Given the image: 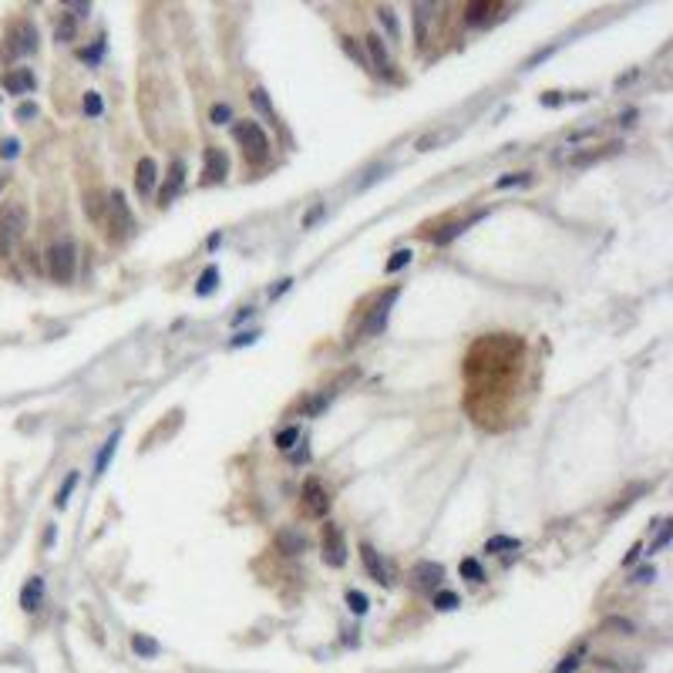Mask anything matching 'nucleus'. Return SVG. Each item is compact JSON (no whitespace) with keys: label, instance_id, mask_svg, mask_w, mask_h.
<instances>
[{"label":"nucleus","instance_id":"obj_1","mask_svg":"<svg viewBox=\"0 0 673 673\" xmlns=\"http://www.w3.org/2000/svg\"><path fill=\"white\" fill-rule=\"evenodd\" d=\"M24 229H27V209H24V202L0 206V256H10L14 253V246L21 242Z\"/></svg>","mask_w":673,"mask_h":673},{"label":"nucleus","instance_id":"obj_2","mask_svg":"<svg viewBox=\"0 0 673 673\" xmlns=\"http://www.w3.org/2000/svg\"><path fill=\"white\" fill-rule=\"evenodd\" d=\"M233 135H236V142L242 145V155L253 165H263L269 158V138H266V131L256 122H239L236 128H233Z\"/></svg>","mask_w":673,"mask_h":673},{"label":"nucleus","instance_id":"obj_3","mask_svg":"<svg viewBox=\"0 0 673 673\" xmlns=\"http://www.w3.org/2000/svg\"><path fill=\"white\" fill-rule=\"evenodd\" d=\"M74 269H78V249L71 239H61L47 249V273L58 283H71L74 280Z\"/></svg>","mask_w":673,"mask_h":673},{"label":"nucleus","instance_id":"obj_4","mask_svg":"<svg viewBox=\"0 0 673 673\" xmlns=\"http://www.w3.org/2000/svg\"><path fill=\"white\" fill-rule=\"evenodd\" d=\"M131 229H135V219H131V209L128 202H125V192H111L108 202H105V233H111L115 239L128 236Z\"/></svg>","mask_w":673,"mask_h":673},{"label":"nucleus","instance_id":"obj_5","mask_svg":"<svg viewBox=\"0 0 673 673\" xmlns=\"http://www.w3.org/2000/svg\"><path fill=\"white\" fill-rule=\"evenodd\" d=\"M320 549H324V563L326 565L340 569V565L347 563V542H344V532H340V525L326 522L324 532H320Z\"/></svg>","mask_w":673,"mask_h":673},{"label":"nucleus","instance_id":"obj_6","mask_svg":"<svg viewBox=\"0 0 673 673\" xmlns=\"http://www.w3.org/2000/svg\"><path fill=\"white\" fill-rule=\"evenodd\" d=\"M300 505H304V515H310V519H324L326 515L330 495H326L320 478H306L304 481V499H300Z\"/></svg>","mask_w":673,"mask_h":673},{"label":"nucleus","instance_id":"obj_7","mask_svg":"<svg viewBox=\"0 0 673 673\" xmlns=\"http://www.w3.org/2000/svg\"><path fill=\"white\" fill-rule=\"evenodd\" d=\"M7 47H10V54H34L38 51V27L31 21H17L10 27V34H7Z\"/></svg>","mask_w":673,"mask_h":673},{"label":"nucleus","instance_id":"obj_8","mask_svg":"<svg viewBox=\"0 0 673 673\" xmlns=\"http://www.w3.org/2000/svg\"><path fill=\"white\" fill-rule=\"evenodd\" d=\"M229 172V158L226 152H219V149H209L206 152V169H202V182L206 185H213V182H222Z\"/></svg>","mask_w":673,"mask_h":673},{"label":"nucleus","instance_id":"obj_9","mask_svg":"<svg viewBox=\"0 0 673 673\" xmlns=\"http://www.w3.org/2000/svg\"><path fill=\"white\" fill-rule=\"evenodd\" d=\"M360 559H364V565H367V572L377 579V583H384V586H391V572H388V563L374 552V545H360Z\"/></svg>","mask_w":673,"mask_h":673},{"label":"nucleus","instance_id":"obj_10","mask_svg":"<svg viewBox=\"0 0 673 673\" xmlns=\"http://www.w3.org/2000/svg\"><path fill=\"white\" fill-rule=\"evenodd\" d=\"M34 74L27 71V67H17V71H7L3 74V88L10 91V94H27V91H34Z\"/></svg>","mask_w":673,"mask_h":673},{"label":"nucleus","instance_id":"obj_11","mask_svg":"<svg viewBox=\"0 0 673 673\" xmlns=\"http://www.w3.org/2000/svg\"><path fill=\"white\" fill-rule=\"evenodd\" d=\"M394 300H397V290H388V293H384V300H381V306H377V310L370 313V320L364 324V330H360L364 337L377 333V330H384V320H388V306H391Z\"/></svg>","mask_w":673,"mask_h":673},{"label":"nucleus","instance_id":"obj_12","mask_svg":"<svg viewBox=\"0 0 673 673\" xmlns=\"http://www.w3.org/2000/svg\"><path fill=\"white\" fill-rule=\"evenodd\" d=\"M155 178H158V165H155V158L145 155V158L138 162V169H135V185H138V192H152Z\"/></svg>","mask_w":673,"mask_h":673},{"label":"nucleus","instance_id":"obj_13","mask_svg":"<svg viewBox=\"0 0 673 673\" xmlns=\"http://www.w3.org/2000/svg\"><path fill=\"white\" fill-rule=\"evenodd\" d=\"M411 576H414V583H417L421 589H431V586H438V583H441L444 569H441L438 563H417Z\"/></svg>","mask_w":673,"mask_h":673},{"label":"nucleus","instance_id":"obj_14","mask_svg":"<svg viewBox=\"0 0 673 673\" xmlns=\"http://www.w3.org/2000/svg\"><path fill=\"white\" fill-rule=\"evenodd\" d=\"M41 599H44V579L41 576H31L27 586L21 589V606L27 613H34V609H41Z\"/></svg>","mask_w":673,"mask_h":673},{"label":"nucleus","instance_id":"obj_15","mask_svg":"<svg viewBox=\"0 0 673 673\" xmlns=\"http://www.w3.org/2000/svg\"><path fill=\"white\" fill-rule=\"evenodd\" d=\"M367 54H370V61L377 65V71L381 74H391V58H388V47H384V41L377 38V34H367Z\"/></svg>","mask_w":673,"mask_h":673},{"label":"nucleus","instance_id":"obj_16","mask_svg":"<svg viewBox=\"0 0 673 673\" xmlns=\"http://www.w3.org/2000/svg\"><path fill=\"white\" fill-rule=\"evenodd\" d=\"M304 535L300 532H293V529H283L280 535H276V549H280L283 556H300L304 552Z\"/></svg>","mask_w":673,"mask_h":673},{"label":"nucleus","instance_id":"obj_17","mask_svg":"<svg viewBox=\"0 0 673 673\" xmlns=\"http://www.w3.org/2000/svg\"><path fill=\"white\" fill-rule=\"evenodd\" d=\"M182 182H185V162H182V158H175L172 169H169V182H165V189H162V202H169V199L182 189Z\"/></svg>","mask_w":673,"mask_h":673},{"label":"nucleus","instance_id":"obj_18","mask_svg":"<svg viewBox=\"0 0 673 673\" xmlns=\"http://www.w3.org/2000/svg\"><path fill=\"white\" fill-rule=\"evenodd\" d=\"M74 38H78V14H61V21L54 27V41L71 44Z\"/></svg>","mask_w":673,"mask_h":673},{"label":"nucleus","instance_id":"obj_19","mask_svg":"<svg viewBox=\"0 0 673 673\" xmlns=\"http://www.w3.org/2000/svg\"><path fill=\"white\" fill-rule=\"evenodd\" d=\"M118 441H122V431H115V435H111L108 441H105L101 455H98V461H94V475H105V472H108L111 458H115V451H118Z\"/></svg>","mask_w":673,"mask_h":673},{"label":"nucleus","instance_id":"obj_20","mask_svg":"<svg viewBox=\"0 0 673 673\" xmlns=\"http://www.w3.org/2000/svg\"><path fill=\"white\" fill-rule=\"evenodd\" d=\"M599 633H620V636H633V633H636V626H633L626 616H609V620H603V623H599Z\"/></svg>","mask_w":673,"mask_h":673},{"label":"nucleus","instance_id":"obj_21","mask_svg":"<svg viewBox=\"0 0 673 673\" xmlns=\"http://www.w3.org/2000/svg\"><path fill=\"white\" fill-rule=\"evenodd\" d=\"M492 10H499V3H481V0H475V3H468L465 7V21L468 24H481Z\"/></svg>","mask_w":673,"mask_h":673},{"label":"nucleus","instance_id":"obj_22","mask_svg":"<svg viewBox=\"0 0 673 673\" xmlns=\"http://www.w3.org/2000/svg\"><path fill=\"white\" fill-rule=\"evenodd\" d=\"M131 650L138 653V656H145V660H152V656H158V643H155L152 636L135 633V636H131Z\"/></svg>","mask_w":673,"mask_h":673},{"label":"nucleus","instance_id":"obj_23","mask_svg":"<svg viewBox=\"0 0 673 673\" xmlns=\"http://www.w3.org/2000/svg\"><path fill=\"white\" fill-rule=\"evenodd\" d=\"M414 38H417L421 47L428 44V7H424V3L414 7Z\"/></svg>","mask_w":673,"mask_h":673},{"label":"nucleus","instance_id":"obj_24","mask_svg":"<svg viewBox=\"0 0 673 673\" xmlns=\"http://www.w3.org/2000/svg\"><path fill=\"white\" fill-rule=\"evenodd\" d=\"M216 283H219V269H216V266H206V273L199 276L196 293H199V297H209V293L216 290Z\"/></svg>","mask_w":673,"mask_h":673},{"label":"nucleus","instance_id":"obj_25","mask_svg":"<svg viewBox=\"0 0 673 673\" xmlns=\"http://www.w3.org/2000/svg\"><path fill=\"white\" fill-rule=\"evenodd\" d=\"M377 17H381V24L388 27V34H391V41H397V38H401V27H397V17H394V10H391V7H377Z\"/></svg>","mask_w":673,"mask_h":673},{"label":"nucleus","instance_id":"obj_26","mask_svg":"<svg viewBox=\"0 0 673 673\" xmlns=\"http://www.w3.org/2000/svg\"><path fill=\"white\" fill-rule=\"evenodd\" d=\"M583 656H586V647H576V650L569 653V656H565V660L552 673H572L576 667H579V663H583Z\"/></svg>","mask_w":673,"mask_h":673},{"label":"nucleus","instance_id":"obj_27","mask_svg":"<svg viewBox=\"0 0 673 673\" xmlns=\"http://www.w3.org/2000/svg\"><path fill=\"white\" fill-rule=\"evenodd\" d=\"M461 576H465L468 583H481V579H485V569L478 565V559H465V563H461Z\"/></svg>","mask_w":673,"mask_h":673},{"label":"nucleus","instance_id":"obj_28","mask_svg":"<svg viewBox=\"0 0 673 673\" xmlns=\"http://www.w3.org/2000/svg\"><path fill=\"white\" fill-rule=\"evenodd\" d=\"M475 219H478V216H472V219H468V222H475ZM468 222H451V226H444V233H438V236H435V242H438V246H444V242H451V239H455L458 233H461V229L468 226Z\"/></svg>","mask_w":673,"mask_h":673},{"label":"nucleus","instance_id":"obj_29","mask_svg":"<svg viewBox=\"0 0 673 673\" xmlns=\"http://www.w3.org/2000/svg\"><path fill=\"white\" fill-rule=\"evenodd\" d=\"M501 549H519V539H512V535H495V539L485 542V552H501Z\"/></svg>","mask_w":673,"mask_h":673},{"label":"nucleus","instance_id":"obj_30","mask_svg":"<svg viewBox=\"0 0 673 673\" xmlns=\"http://www.w3.org/2000/svg\"><path fill=\"white\" fill-rule=\"evenodd\" d=\"M435 606L438 609H458L461 606V599H458V592H448V589H441V592H435Z\"/></svg>","mask_w":673,"mask_h":673},{"label":"nucleus","instance_id":"obj_31","mask_svg":"<svg viewBox=\"0 0 673 673\" xmlns=\"http://www.w3.org/2000/svg\"><path fill=\"white\" fill-rule=\"evenodd\" d=\"M347 606L354 609L357 616H364L370 603H367V596H364V592H357V589H347Z\"/></svg>","mask_w":673,"mask_h":673},{"label":"nucleus","instance_id":"obj_32","mask_svg":"<svg viewBox=\"0 0 673 673\" xmlns=\"http://www.w3.org/2000/svg\"><path fill=\"white\" fill-rule=\"evenodd\" d=\"M101 111H105L101 94H98V91H88V94H85V115H88V118H98Z\"/></svg>","mask_w":673,"mask_h":673},{"label":"nucleus","instance_id":"obj_33","mask_svg":"<svg viewBox=\"0 0 673 673\" xmlns=\"http://www.w3.org/2000/svg\"><path fill=\"white\" fill-rule=\"evenodd\" d=\"M297 441H300V431H297V428H283L280 435H276V448H280V451H290Z\"/></svg>","mask_w":673,"mask_h":673},{"label":"nucleus","instance_id":"obj_34","mask_svg":"<svg viewBox=\"0 0 673 673\" xmlns=\"http://www.w3.org/2000/svg\"><path fill=\"white\" fill-rule=\"evenodd\" d=\"M249 101H253V105H256V108H260L263 115H273V105H269V94H266L263 88H253V91H249Z\"/></svg>","mask_w":673,"mask_h":673},{"label":"nucleus","instance_id":"obj_35","mask_svg":"<svg viewBox=\"0 0 673 673\" xmlns=\"http://www.w3.org/2000/svg\"><path fill=\"white\" fill-rule=\"evenodd\" d=\"M74 485H78V472H71V475L65 478V485H61V492H58V499H54L58 508H65V505H67V495H71V488H74Z\"/></svg>","mask_w":673,"mask_h":673},{"label":"nucleus","instance_id":"obj_36","mask_svg":"<svg viewBox=\"0 0 673 673\" xmlns=\"http://www.w3.org/2000/svg\"><path fill=\"white\" fill-rule=\"evenodd\" d=\"M408 263H411V253H408V249H397L391 260H388L384 269H388V273H397V269H401V266H408Z\"/></svg>","mask_w":673,"mask_h":673},{"label":"nucleus","instance_id":"obj_37","mask_svg":"<svg viewBox=\"0 0 673 673\" xmlns=\"http://www.w3.org/2000/svg\"><path fill=\"white\" fill-rule=\"evenodd\" d=\"M209 118H213V125H226L233 118V111H229V105H213L209 108Z\"/></svg>","mask_w":673,"mask_h":673},{"label":"nucleus","instance_id":"obj_38","mask_svg":"<svg viewBox=\"0 0 673 673\" xmlns=\"http://www.w3.org/2000/svg\"><path fill=\"white\" fill-rule=\"evenodd\" d=\"M324 213H326L324 202H317V206H313V209H310V213L304 216V229H313V226H317V222L324 219Z\"/></svg>","mask_w":673,"mask_h":673},{"label":"nucleus","instance_id":"obj_39","mask_svg":"<svg viewBox=\"0 0 673 673\" xmlns=\"http://www.w3.org/2000/svg\"><path fill=\"white\" fill-rule=\"evenodd\" d=\"M613 149H616V145H609L606 152H586V155H572V158H569V162H572V165H589V162H596V158H603V155H609V152H613Z\"/></svg>","mask_w":673,"mask_h":673},{"label":"nucleus","instance_id":"obj_40","mask_svg":"<svg viewBox=\"0 0 673 673\" xmlns=\"http://www.w3.org/2000/svg\"><path fill=\"white\" fill-rule=\"evenodd\" d=\"M529 182V172H519V175H501L499 178V189H508V185H525Z\"/></svg>","mask_w":673,"mask_h":673},{"label":"nucleus","instance_id":"obj_41","mask_svg":"<svg viewBox=\"0 0 673 673\" xmlns=\"http://www.w3.org/2000/svg\"><path fill=\"white\" fill-rule=\"evenodd\" d=\"M101 47H105V38H98V41L91 44V47H88L85 54H81V58H85V61H98V54H101Z\"/></svg>","mask_w":673,"mask_h":673},{"label":"nucleus","instance_id":"obj_42","mask_svg":"<svg viewBox=\"0 0 673 673\" xmlns=\"http://www.w3.org/2000/svg\"><path fill=\"white\" fill-rule=\"evenodd\" d=\"M344 51H347V54H354V58H357V61H360V65H367V58H364V51H360V47H357V44L350 41V38H344Z\"/></svg>","mask_w":673,"mask_h":673},{"label":"nucleus","instance_id":"obj_43","mask_svg":"<svg viewBox=\"0 0 673 673\" xmlns=\"http://www.w3.org/2000/svg\"><path fill=\"white\" fill-rule=\"evenodd\" d=\"M660 525H663V532L656 535V542H653V552H656V549H663V545L670 542V522H660Z\"/></svg>","mask_w":673,"mask_h":673},{"label":"nucleus","instance_id":"obj_44","mask_svg":"<svg viewBox=\"0 0 673 673\" xmlns=\"http://www.w3.org/2000/svg\"><path fill=\"white\" fill-rule=\"evenodd\" d=\"M17 152H21V145H17L14 138H7V142L0 145V155H3V158H14V155H17Z\"/></svg>","mask_w":673,"mask_h":673},{"label":"nucleus","instance_id":"obj_45","mask_svg":"<svg viewBox=\"0 0 673 673\" xmlns=\"http://www.w3.org/2000/svg\"><path fill=\"white\" fill-rule=\"evenodd\" d=\"M34 115H38V108H34V105H31V101H27V105H21V108H17V118H21V122H27V118H34Z\"/></svg>","mask_w":673,"mask_h":673},{"label":"nucleus","instance_id":"obj_46","mask_svg":"<svg viewBox=\"0 0 673 673\" xmlns=\"http://www.w3.org/2000/svg\"><path fill=\"white\" fill-rule=\"evenodd\" d=\"M650 579H653V569H650V565H647V569H640V572H636V583H650Z\"/></svg>","mask_w":673,"mask_h":673},{"label":"nucleus","instance_id":"obj_47","mask_svg":"<svg viewBox=\"0 0 673 673\" xmlns=\"http://www.w3.org/2000/svg\"><path fill=\"white\" fill-rule=\"evenodd\" d=\"M256 337H260V333H242V337H236V340H233V344H236V347H239V344H253V340H256Z\"/></svg>","mask_w":673,"mask_h":673},{"label":"nucleus","instance_id":"obj_48","mask_svg":"<svg viewBox=\"0 0 673 673\" xmlns=\"http://www.w3.org/2000/svg\"><path fill=\"white\" fill-rule=\"evenodd\" d=\"M542 101H545V105H559V94H556V91H549V94H545Z\"/></svg>","mask_w":673,"mask_h":673},{"label":"nucleus","instance_id":"obj_49","mask_svg":"<svg viewBox=\"0 0 673 673\" xmlns=\"http://www.w3.org/2000/svg\"><path fill=\"white\" fill-rule=\"evenodd\" d=\"M3 182H7V175H3V172H0V189H3Z\"/></svg>","mask_w":673,"mask_h":673}]
</instances>
